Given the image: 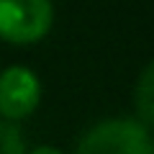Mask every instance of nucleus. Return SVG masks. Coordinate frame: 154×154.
Segmentation results:
<instances>
[{"mask_svg": "<svg viewBox=\"0 0 154 154\" xmlns=\"http://www.w3.org/2000/svg\"><path fill=\"white\" fill-rule=\"evenodd\" d=\"M75 154H154V139L139 121L108 118L80 139Z\"/></svg>", "mask_w": 154, "mask_h": 154, "instance_id": "f257e3e1", "label": "nucleus"}, {"mask_svg": "<svg viewBox=\"0 0 154 154\" xmlns=\"http://www.w3.org/2000/svg\"><path fill=\"white\" fill-rule=\"evenodd\" d=\"M54 23L51 0H0V38L11 44H33Z\"/></svg>", "mask_w": 154, "mask_h": 154, "instance_id": "f03ea898", "label": "nucleus"}, {"mask_svg": "<svg viewBox=\"0 0 154 154\" xmlns=\"http://www.w3.org/2000/svg\"><path fill=\"white\" fill-rule=\"evenodd\" d=\"M41 82L28 67L13 64L0 72V116L8 121H23L38 108Z\"/></svg>", "mask_w": 154, "mask_h": 154, "instance_id": "7ed1b4c3", "label": "nucleus"}, {"mask_svg": "<svg viewBox=\"0 0 154 154\" xmlns=\"http://www.w3.org/2000/svg\"><path fill=\"white\" fill-rule=\"evenodd\" d=\"M134 108H136L139 123L141 126L154 128V62H149L144 67V72L139 75L136 88H134Z\"/></svg>", "mask_w": 154, "mask_h": 154, "instance_id": "20e7f679", "label": "nucleus"}, {"mask_svg": "<svg viewBox=\"0 0 154 154\" xmlns=\"http://www.w3.org/2000/svg\"><path fill=\"white\" fill-rule=\"evenodd\" d=\"M0 154H26V139L13 123L3 126L0 131Z\"/></svg>", "mask_w": 154, "mask_h": 154, "instance_id": "39448f33", "label": "nucleus"}, {"mask_svg": "<svg viewBox=\"0 0 154 154\" xmlns=\"http://www.w3.org/2000/svg\"><path fill=\"white\" fill-rule=\"evenodd\" d=\"M26 154H62L57 146H36V149H31V152H26Z\"/></svg>", "mask_w": 154, "mask_h": 154, "instance_id": "423d86ee", "label": "nucleus"}, {"mask_svg": "<svg viewBox=\"0 0 154 154\" xmlns=\"http://www.w3.org/2000/svg\"><path fill=\"white\" fill-rule=\"evenodd\" d=\"M0 131H3V123H0Z\"/></svg>", "mask_w": 154, "mask_h": 154, "instance_id": "0eeeda50", "label": "nucleus"}]
</instances>
